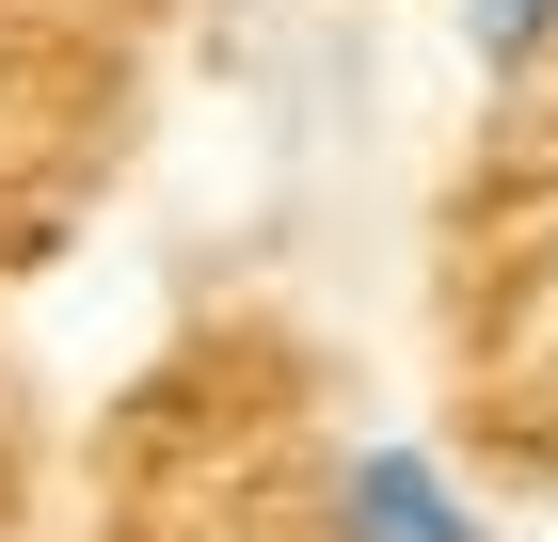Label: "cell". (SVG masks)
<instances>
[{
	"instance_id": "1",
	"label": "cell",
	"mask_w": 558,
	"mask_h": 542,
	"mask_svg": "<svg viewBox=\"0 0 558 542\" xmlns=\"http://www.w3.org/2000/svg\"><path fill=\"white\" fill-rule=\"evenodd\" d=\"M336 542H478V510H463V479H447L430 447H351Z\"/></svg>"
},
{
	"instance_id": "2",
	"label": "cell",
	"mask_w": 558,
	"mask_h": 542,
	"mask_svg": "<svg viewBox=\"0 0 558 542\" xmlns=\"http://www.w3.org/2000/svg\"><path fill=\"white\" fill-rule=\"evenodd\" d=\"M543 33H558V0H463V48H478V64H526Z\"/></svg>"
}]
</instances>
